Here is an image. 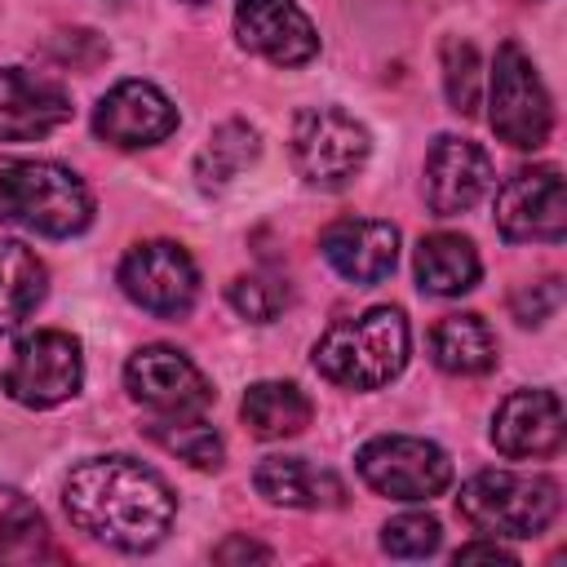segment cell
<instances>
[{
	"instance_id": "1",
	"label": "cell",
	"mask_w": 567,
	"mask_h": 567,
	"mask_svg": "<svg viewBox=\"0 0 567 567\" xmlns=\"http://www.w3.org/2000/svg\"><path fill=\"white\" fill-rule=\"evenodd\" d=\"M62 505L84 536L124 554L159 545L177 514L168 483L133 456H93L75 465L62 487Z\"/></svg>"
},
{
	"instance_id": "2",
	"label": "cell",
	"mask_w": 567,
	"mask_h": 567,
	"mask_svg": "<svg viewBox=\"0 0 567 567\" xmlns=\"http://www.w3.org/2000/svg\"><path fill=\"white\" fill-rule=\"evenodd\" d=\"M408 319L399 306H372L359 319H337L319 346L315 368L341 390H381L408 363Z\"/></svg>"
},
{
	"instance_id": "3",
	"label": "cell",
	"mask_w": 567,
	"mask_h": 567,
	"mask_svg": "<svg viewBox=\"0 0 567 567\" xmlns=\"http://www.w3.org/2000/svg\"><path fill=\"white\" fill-rule=\"evenodd\" d=\"M0 221L66 239L93 221V195L71 168L53 159L0 155Z\"/></svg>"
},
{
	"instance_id": "4",
	"label": "cell",
	"mask_w": 567,
	"mask_h": 567,
	"mask_svg": "<svg viewBox=\"0 0 567 567\" xmlns=\"http://www.w3.org/2000/svg\"><path fill=\"white\" fill-rule=\"evenodd\" d=\"M461 518L478 536H509L527 540L545 532L558 514V483L545 474H514V470H478L461 496Z\"/></svg>"
},
{
	"instance_id": "5",
	"label": "cell",
	"mask_w": 567,
	"mask_h": 567,
	"mask_svg": "<svg viewBox=\"0 0 567 567\" xmlns=\"http://www.w3.org/2000/svg\"><path fill=\"white\" fill-rule=\"evenodd\" d=\"M368 128L341 106H306L292 120V164L310 186L341 190L368 164Z\"/></svg>"
},
{
	"instance_id": "6",
	"label": "cell",
	"mask_w": 567,
	"mask_h": 567,
	"mask_svg": "<svg viewBox=\"0 0 567 567\" xmlns=\"http://www.w3.org/2000/svg\"><path fill=\"white\" fill-rule=\"evenodd\" d=\"M80 381H84V354L80 341L62 328L27 332L13 346L0 377L4 394L18 399L22 408H58L71 394H80Z\"/></svg>"
},
{
	"instance_id": "7",
	"label": "cell",
	"mask_w": 567,
	"mask_h": 567,
	"mask_svg": "<svg viewBox=\"0 0 567 567\" xmlns=\"http://www.w3.org/2000/svg\"><path fill=\"white\" fill-rule=\"evenodd\" d=\"M363 483L390 501H430L452 483V461L439 443L412 434H377L354 456Z\"/></svg>"
},
{
	"instance_id": "8",
	"label": "cell",
	"mask_w": 567,
	"mask_h": 567,
	"mask_svg": "<svg viewBox=\"0 0 567 567\" xmlns=\"http://www.w3.org/2000/svg\"><path fill=\"white\" fill-rule=\"evenodd\" d=\"M492 128L501 142L518 146V151H536L545 146L549 128H554V106L549 93L532 66V58L509 40L496 49L492 62V111H487Z\"/></svg>"
},
{
	"instance_id": "9",
	"label": "cell",
	"mask_w": 567,
	"mask_h": 567,
	"mask_svg": "<svg viewBox=\"0 0 567 567\" xmlns=\"http://www.w3.org/2000/svg\"><path fill=\"white\" fill-rule=\"evenodd\" d=\"M120 288L146 315L177 319V315H186L195 306L199 270H195V261H190V252L182 244L146 239V244L128 248V257L120 261Z\"/></svg>"
},
{
	"instance_id": "10",
	"label": "cell",
	"mask_w": 567,
	"mask_h": 567,
	"mask_svg": "<svg viewBox=\"0 0 567 567\" xmlns=\"http://www.w3.org/2000/svg\"><path fill=\"white\" fill-rule=\"evenodd\" d=\"M496 230L514 244H563L567 182L554 164L523 168L496 190Z\"/></svg>"
},
{
	"instance_id": "11",
	"label": "cell",
	"mask_w": 567,
	"mask_h": 567,
	"mask_svg": "<svg viewBox=\"0 0 567 567\" xmlns=\"http://www.w3.org/2000/svg\"><path fill=\"white\" fill-rule=\"evenodd\" d=\"M124 385L159 416H199L217 399L208 377L173 346H142L124 368Z\"/></svg>"
},
{
	"instance_id": "12",
	"label": "cell",
	"mask_w": 567,
	"mask_h": 567,
	"mask_svg": "<svg viewBox=\"0 0 567 567\" xmlns=\"http://www.w3.org/2000/svg\"><path fill=\"white\" fill-rule=\"evenodd\" d=\"M235 35L275 66H301L319 53V31L297 0H235Z\"/></svg>"
},
{
	"instance_id": "13",
	"label": "cell",
	"mask_w": 567,
	"mask_h": 567,
	"mask_svg": "<svg viewBox=\"0 0 567 567\" xmlns=\"http://www.w3.org/2000/svg\"><path fill=\"white\" fill-rule=\"evenodd\" d=\"M93 128L102 142L137 151L155 146L177 128V106L146 80H120L93 111Z\"/></svg>"
},
{
	"instance_id": "14",
	"label": "cell",
	"mask_w": 567,
	"mask_h": 567,
	"mask_svg": "<svg viewBox=\"0 0 567 567\" xmlns=\"http://www.w3.org/2000/svg\"><path fill=\"white\" fill-rule=\"evenodd\" d=\"M492 186V159L478 142L470 137H434L430 155H425V204L439 217H456L470 213Z\"/></svg>"
},
{
	"instance_id": "15",
	"label": "cell",
	"mask_w": 567,
	"mask_h": 567,
	"mask_svg": "<svg viewBox=\"0 0 567 567\" xmlns=\"http://www.w3.org/2000/svg\"><path fill=\"white\" fill-rule=\"evenodd\" d=\"M492 443L501 456H549L563 447V403L554 390H514L492 416Z\"/></svg>"
},
{
	"instance_id": "16",
	"label": "cell",
	"mask_w": 567,
	"mask_h": 567,
	"mask_svg": "<svg viewBox=\"0 0 567 567\" xmlns=\"http://www.w3.org/2000/svg\"><path fill=\"white\" fill-rule=\"evenodd\" d=\"M319 248L350 284H381L399 261V230L377 217H341L319 235Z\"/></svg>"
},
{
	"instance_id": "17",
	"label": "cell",
	"mask_w": 567,
	"mask_h": 567,
	"mask_svg": "<svg viewBox=\"0 0 567 567\" xmlns=\"http://www.w3.org/2000/svg\"><path fill=\"white\" fill-rule=\"evenodd\" d=\"M66 120H71V97L62 93V84L31 75L22 66L0 71V137L4 142L44 137Z\"/></svg>"
},
{
	"instance_id": "18",
	"label": "cell",
	"mask_w": 567,
	"mask_h": 567,
	"mask_svg": "<svg viewBox=\"0 0 567 567\" xmlns=\"http://www.w3.org/2000/svg\"><path fill=\"white\" fill-rule=\"evenodd\" d=\"M252 483L270 505H288V509H332L346 501V483L332 470L310 465L306 456H266Z\"/></svg>"
},
{
	"instance_id": "19",
	"label": "cell",
	"mask_w": 567,
	"mask_h": 567,
	"mask_svg": "<svg viewBox=\"0 0 567 567\" xmlns=\"http://www.w3.org/2000/svg\"><path fill=\"white\" fill-rule=\"evenodd\" d=\"M239 416H244L248 434L275 443V439L301 434L310 425L315 408L292 381H257V385H248V394L239 403Z\"/></svg>"
},
{
	"instance_id": "20",
	"label": "cell",
	"mask_w": 567,
	"mask_h": 567,
	"mask_svg": "<svg viewBox=\"0 0 567 567\" xmlns=\"http://www.w3.org/2000/svg\"><path fill=\"white\" fill-rule=\"evenodd\" d=\"M478 270H483L478 266V252H474V244L465 235L439 230V235H425L416 244V279L434 297H461V292H470L478 284Z\"/></svg>"
},
{
	"instance_id": "21",
	"label": "cell",
	"mask_w": 567,
	"mask_h": 567,
	"mask_svg": "<svg viewBox=\"0 0 567 567\" xmlns=\"http://www.w3.org/2000/svg\"><path fill=\"white\" fill-rule=\"evenodd\" d=\"M430 354L452 377H478L496 363V337L483 315H443L430 332Z\"/></svg>"
},
{
	"instance_id": "22",
	"label": "cell",
	"mask_w": 567,
	"mask_h": 567,
	"mask_svg": "<svg viewBox=\"0 0 567 567\" xmlns=\"http://www.w3.org/2000/svg\"><path fill=\"white\" fill-rule=\"evenodd\" d=\"M44 261L18 239H0V332H13L44 301Z\"/></svg>"
},
{
	"instance_id": "23",
	"label": "cell",
	"mask_w": 567,
	"mask_h": 567,
	"mask_svg": "<svg viewBox=\"0 0 567 567\" xmlns=\"http://www.w3.org/2000/svg\"><path fill=\"white\" fill-rule=\"evenodd\" d=\"M257 155H261L257 128L244 124V120H226V124H217V128L208 133V142L199 146V155H195V182H199L204 190H221V186H230Z\"/></svg>"
},
{
	"instance_id": "24",
	"label": "cell",
	"mask_w": 567,
	"mask_h": 567,
	"mask_svg": "<svg viewBox=\"0 0 567 567\" xmlns=\"http://www.w3.org/2000/svg\"><path fill=\"white\" fill-rule=\"evenodd\" d=\"M146 434H151L164 452H173V456L190 461L195 470H217V465H221V439H217V430H213V425H204V421H195V416L151 421V425H146Z\"/></svg>"
},
{
	"instance_id": "25",
	"label": "cell",
	"mask_w": 567,
	"mask_h": 567,
	"mask_svg": "<svg viewBox=\"0 0 567 567\" xmlns=\"http://www.w3.org/2000/svg\"><path fill=\"white\" fill-rule=\"evenodd\" d=\"M40 545H44L40 509L22 492L0 487V558H31L40 554Z\"/></svg>"
},
{
	"instance_id": "26",
	"label": "cell",
	"mask_w": 567,
	"mask_h": 567,
	"mask_svg": "<svg viewBox=\"0 0 567 567\" xmlns=\"http://www.w3.org/2000/svg\"><path fill=\"white\" fill-rule=\"evenodd\" d=\"M443 89H447L452 111H461V115L478 111L483 80H478V49L470 40H456V35L443 40Z\"/></svg>"
},
{
	"instance_id": "27",
	"label": "cell",
	"mask_w": 567,
	"mask_h": 567,
	"mask_svg": "<svg viewBox=\"0 0 567 567\" xmlns=\"http://www.w3.org/2000/svg\"><path fill=\"white\" fill-rule=\"evenodd\" d=\"M226 297H230V306H235L244 319H252V323L279 319V315L288 310V301H292L288 284L275 279V275H239Z\"/></svg>"
},
{
	"instance_id": "28",
	"label": "cell",
	"mask_w": 567,
	"mask_h": 567,
	"mask_svg": "<svg viewBox=\"0 0 567 567\" xmlns=\"http://www.w3.org/2000/svg\"><path fill=\"white\" fill-rule=\"evenodd\" d=\"M443 540V527L434 514H399L381 527V549L394 558H425Z\"/></svg>"
},
{
	"instance_id": "29",
	"label": "cell",
	"mask_w": 567,
	"mask_h": 567,
	"mask_svg": "<svg viewBox=\"0 0 567 567\" xmlns=\"http://www.w3.org/2000/svg\"><path fill=\"white\" fill-rule=\"evenodd\" d=\"M558 301H563V284L549 275V279L523 284V288L509 297V310H514V319H518V323L536 328V323H545V319L558 310Z\"/></svg>"
},
{
	"instance_id": "30",
	"label": "cell",
	"mask_w": 567,
	"mask_h": 567,
	"mask_svg": "<svg viewBox=\"0 0 567 567\" xmlns=\"http://www.w3.org/2000/svg\"><path fill=\"white\" fill-rule=\"evenodd\" d=\"M213 558L217 563H270V549L257 545V540H248V536H230V540H221L213 549Z\"/></svg>"
},
{
	"instance_id": "31",
	"label": "cell",
	"mask_w": 567,
	"mask_h": 567,
	"mask_svg": "<svg viewBox=\"0 0 567 567\" xmlns=\"http://www.w3.org/2000/svg\"><path fill=\"white\" fill-rule=\"evenodd\" d=\"M456 563H518V558H514V549L496 545V536H492V540L461 545V549H456Z\"/></svg>"
},
{
	"instance_id": "32",
	"label": "cell",
	"mask_w": 567,
	"mask_h": 567,
	"mask_svg": "<svg viewBox=\"0 0 567 567\" xmlns=\"http://www.w3.org/2000/svg\"><path fill=\"white\" fill-rule=\"evenodd\" d=\"M186 4H204V0H186Z\"/></svg>"
}]
</instances>
